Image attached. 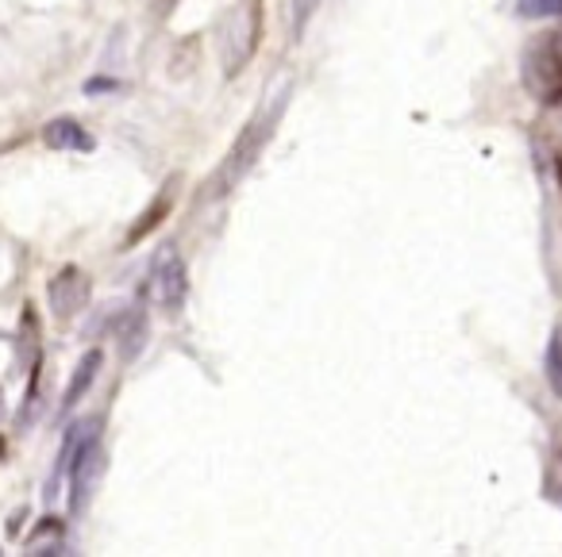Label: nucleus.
Wrapping results in <instances>:
<instances>
[{
    "label": "nucleus",
    "instance_id": "9",
    "mask_svg": "<svg viewBox=\"0 0 562 557\" xmlns=\"http://www.w3.org/2000/svg\"><path fill=\"white\" fill-rule=\"evenodd\" d=\"M170 193H158L155 201L147 204V208L139 212V219H135L132 227H127V239H124V247L132 250V247H139L143 239H147V235H155L158 227L166 224V219H170Z\"/></svg>",
    "mask_w": 562,
    "mask_h": 557
},
{
    "label": "nucleus",
    "instance_id": "6",
    "mask_svg": "<svg viewBox=\"0 0 562 557\" xmlns=\"http://www.w3.org/2000/svg\"><path fill=\"white\" fill-rule=\"evenodd\" d=\"M43 143H47L50 150H78V155H89V150H93V135L70 116L50 120V124L43 127Z\"/></svg>",
    "mask_w": 562,
    "mask_h": 557
},
{
    "label": "nucleus",
    "instance_id": "12",
    "mask_svg": "<svg viewBox=\"0 0 562 557\" xmlns=\"http://www.w3.org/2000/svg\"><path fill=\"white\" fill-rule=\"evenodd\" d=\"M547 377H551V388L562 396V331L551 339V346H547Z\"/></svg>",
    "mask_w": 562,
    "mask_h": 557
},
{
    "label": "nucleus",
    "instance_id": "14",
    "mask_svg": "<svg viewBox=\"0 0 562 557\" xmlns=\"http://www.w3.org/2000/svg\"><path fill=\"white\" fill-rule=\"evenodd\" d=\"M559 181H562V162H559Z\"/></svg>",
    "mask_w": 562,
    "mask_h": 557
},
{
    "label": "nucleus",
    "instance_id": "2",
    "mask_svg": "<svg viewBox=\"0 0 562 557\" xmlns=\"http://www.w3.org/2000/svg\"><path fill=\"white\" fill-rule=\"evenodd\" d=\"M262 43V0H235L224 20V78H239Z\"/></svg>",
    "mask_w": 562,
    "mask_h": 557
},
{
    "label": "nucleus",
    "instance_id": "11",
    "mask_svg": "<svg viewBox=\"0 0 562 557\" xmlns=\"http://www.w3.org/2000/svg\"><path fill=\"white\" fill-rule=\"evenodd\" d=\"M516 12L524 20H554L562 16V0H516Z\"/></svg>",
    "mask_w": 562,
    "mask_h": 557
},
{
    "label": "nucleus",
    "instance_id": "3",
    "mask_svg": "<svg viewBox=\"0 0 562 557\" xmlns=\"http://www.w3.org/2000/svg\"><path fill=\"white\" fill-rule=\"evenodd\" d=\"M524 78H528L531 96L543 104H562V35H543L528 47L524 58Z\"/></svg>",
    "mask_w": 562,
    "mask_h": 557
},
{
    "label": "nucleus",
    "instance_id": "7",
    "mask_svg": "<svg viewBox=\"0 0 562 557\" xmlns=\"http://www.w3.org/2000/svg\"><path fill=\"white\" fill-rule=\"evenodd\" d=\"M101 362H104L101 350H89V354L81 357L78 365H74V377H70V385H66V396H63V416H70V411L78 408L81 400H86V393L93 388L97 373H101Z\"/></svg>",
    "mask_w": 562,
    "mask_h": 557
},
{
    "label": "nucleus",
    "instance_id": "10",
    "mask_svg": "<svg viewBox=\"0 0 562 557\" xmlns=\"http://www.w3.org/2000/svg\"><path fill=\"white\" fill-rule=\"evenodd\" d=\"M58 549H63V526H58L55 519H47V523L27 538V554H58Z\"/></svg>",
    "mask_w": 562,
    "mask_h": 557
},
{
    "label": "nucleus",
    "instance_id": "4",
    "mask_svg": "<svg viewBox=\"0 0 562 557\" xmlns=\"http://www.w3.org/2000/svg\"><path fill=\"white\" fill-rule=\"evenodd\" d=\"M89 296H93V281L81 265H63L47 285V300L58 323H70L74 316H81L89 308Z\"/></svg>",
    "mask_w": 562,
    "mask_h": 557
},
{
    "label": "nucleus",
    "instance_id": "8",
    "mask_svg": "<svg viewBox=\"0 0 562 557\" xmlns=\"http://www.w3.org/2000/svg\"><path fill=\"white\" fill-rule=\"evenodd\" d=\"M147 346V308L143 304H132L127 316L120 319V357L124 362H135Z\"/></svg>",
    "mask_w": 562,
    "mask_h": 557
},
{
    "label": "nucleus",
    "instance_id": "5",
    "mask_svg": "<svg viewBox=\"0 0 562 557\" xmlns=\"http://www.w3.org/2000/svg\"><path fill=\"white\" fill-rule=\"evenodd\" d=\"M155 293H158V308L166 316H181L189 304V270L181 262V254L173 247H166L155 262Z\"/></svg>",
    "mask_w": 562,
    "mask_h": 557
},
{
    "label": "nucleus",
    "instance_id": "1",
    "mask_svg": "<svg viewBox=\"0 0 562 557\" xmlns=\"http://www.w3.org/2000/svg\"><path fill=\"white\" fill-rule=\"evenodd\" d=\"M290 96H293V86H281L278 96H273L270 109H258L255 116H250V124L243 127L239 135H235V143L227 147L224 162L212 170V181H209V196H224L232 193L235 185H239L243 178H247L250 170L258 166V158H262L266 143L273 139V132H278L281 124V112L290 109Z\"/></svg>",
    "mask_w": 562,
    "mask_h": 557
},
{
    "label": "nucleus",
    "instance_id": "13",
    "mask_svg": "<svg viewBox=\"0 0 562 557\" xmlns=\"http://www.w3.org/2000/svg\"><path fill=\"white\" fill-rule=\"evenodd\" d=\"M316 9H321V0H293V35H305V27L313 24Z\"/></svg>",
    "mask_w": 562,
    "mask_h": 557
}]
</instances>
